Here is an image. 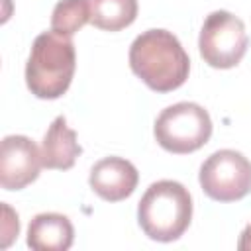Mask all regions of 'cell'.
Returning <instances> with one entry per match:
<instances>
[{
    "label": "cell",
    "instance_id": "cell-7",
    "mask_svg": "<svg viewBox=\"0 0 251 251\" xmlns=\"http://www.w3.org/2000/svg\"><path fill=\"white\" fill-rule=\"evenodd\" d=\"M41 151L25 135H6L0 147V184L4 190H22L39 176Z\"/></svg>",
    "mask_w": 251,
    "mask_h": 251
},
{
    "label": "cell",
    "instance_id": "cell-13",
    "mask_svg": "<svg viewBox=\"0 0 251 251\" xmlns=\"http://www.w3.org/2000/svg\"><path fill=\"white\" fill-rule=\"evenodd\" d=\"M237 249L239 251H251V222L245 226V229L241 231L239 235V241H237Z\"/></svg>",
    "mask_w": 251,
    "mask_h": 251
},
{
    "label": "cell",
    "instance_id": "cell-12",
    "mask_svg": "<svg viewBox=\"0 0 251 251\" xmlns=\"http://www.w3.org/2000/svg\"><path fill=\"white\" fill-rule=\"evenodd\" d=\"M90 22V0H59L51 14V29L73 37Z\"/></svg>",
    "mask_w": 251,
    "mask_h": 251
},
{
    "label": "cell",
    "instance_id": "cell-4",
    "mask_svg": "<svg viewBox=\"0 0 251 251\" xmlns=\"http://www.w3.org/2000/svg\"><path fill=\"white\" fill-rule=\"evenodd\" d=\"M153 131L163 149L182 155L208 143L212 135V120L200 104L176 102L157 116Z\"/></svg>",
    "mask_w": 251,
    "mask_h": 251
},
{
    "label": "cell",
    "instance_id": "cell-8",
    "mask_svg": "<svg viewBox=\"0 0 251 251\" xmlns=\"http://www.w3.org/2000/svg\"><path fill=\"white\" fill-rule=\"evenodd\" d=\"M137 180H139V173L133 167V163L116 155L104 157L98 163H94L88 176L90 188L102 200L108 202H120L127 198L135 190Z\"/></svg>",
    "mask_w": 251,
    "mask_h": 251
},
{
    "label": "cell",
    "instance_id": "cell-9",
    "mask_svg": "<svg viewBox=\"0 0 251 251\" xmlns=\"http://www.w3.org/2000/svg\"><path fill=\"white\" fill-rule=\"evenodd\" d=\"M75 227L71 220L57 212L37 214L27 227V245L35 251H67L73 245Z\"/></svg>",
    "mask_w": 251,
    "mask_h": 251
},
{
    "label": "cell",
    "instance_id": "cell-10",
    "mask_svg": "<svg viewBox=\"0 0 251 251\" xmlns=\"http://www.w3.org/2000/svg\"><path fill=\"white\" fill-rule=\"evenodd\" d=\"M80 153L82 147L76 139V133L67 126L65 116H57L43 135V143H41L43 167L67 171L75 165Z\"/></svg>",
    "mask_w": 251,
    "mask_h": 251
},
{
    "label": "cell",
    "instance_id": "cell-6",
    "mask_svg": "<svg viewBox=\"0 0 251 251\" xmlns=\"http://www.w3.org/2000/svg\"><path fill=\"white\" fill-rule=\"evenodd\" d=\"M198 180L216 202L241 200L251 192V161L235 149H220L202 163Z\"/></svg>",
    "mask_w": 251,
    "mask_h": 251
},
{
    "label": "cell",
    "instance_id": "cell-11",
    "mask_svg": "<svg viewBox=\"0 0 251 251\" xmlns=\"http://www.w3.org/2000/svg\"><path fill=\"white\" fill-rule=\"evenodd\" d=\"M137 0H90V24L104 31H120L133 24Z\"/></svg>",
    "mask_w": 251,
    "mask_h": 251
},
{
    "label": "cell",
    "instance_id": "cell-3",
    "mask_svg": "<svg viewBox=\"0 0 251 251\" xmlns=\"http://www.w3.org/2000/svg\"><path fill=\"white\" fill-rule=\"evenodd\" d=\"M192 198L184 184L176 180L153 182L139 200L137 222L153 241H175L190 226Z\"/></svg>",
    "mask_w": 251,
    "mask_h": 251
},
{
    "label": "cell",
    "instance_id": "cell-2",
    "mask_svg": "<svg viewBox=\"0 0 251 251\" xmlns=\"http://www.w3.org/2000/svg\"><path fill=\"white\" fill-rule=\"evenodd\" d=\"M76 69V53L73 39L57 31L39 33L25 63V82L31 94L55 100L67 92Z\"/></svg>",
    "mask_w": 251,
    "mask_h": 251
},
{
    "label": "cell",
    "instance_id": "cell-1",
    "mask_svg": "<svg viewBox=\"0 0 251 251\" xmlns=\"http://www.w3.org/2000/svg\"><path fill=\"white\" fill-rule=\"evenodd\" d=\"M131 71L157 92H169L184 84L190 71V59L167 29H147L139 33L129 47Z\"/></svg>",
    "mask_w": 251,
    "mask_h": 251
},
{
    "label": "cell",
    "instance_id": "cell-5",
    "mask_svg": "<svg viewBox=\"0 0 251 251\" xmlns=\"http://www.w3.org/2000/svg\"><path fill=\"white\" fill-rule=\"evenodd\" d=\"M249 47V37L243 22L227 12L216 10L208 14L202 24L198 49L202 59L214 69H231L235 67Z\"/></svg>",
    "mask_w": 251,
    "mask_h": 251
}]
</instances>
